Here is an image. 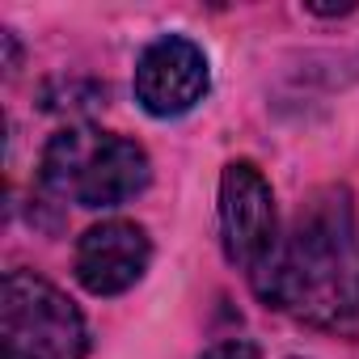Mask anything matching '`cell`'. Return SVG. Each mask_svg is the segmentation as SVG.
I'll return each instance as SVG.
<instances>
[{
    "mask_svg": "<svg viewBox=\"0 0 359 359\" xmlns=\"http://www.w3.org/2000/svg\"><path fill=\"white\" fill-rule=\"evenodd\" d=\"M131 93L148 118H187L212 93V60L191 34H156L135 55Z\"/></svg>",
    "mask_w": 359,
    "mask_h": 359,
    "instance_id": "cell-5",
    "label": "cell"
},
{
    "mask_svg": "<svg viewBox=\"0 0 359 359\" xmlns=\"http://www.w3.org/2000/svg\"><path fill=\"white\" fill-rule=\"evenodd\" d=\"M199 359H262V351H258L250 338H224V342L208 346Z\"/></svg>",
    "mask_w": 359,
    "mask_h": 359,
    "instance_id": "cell-7",
    "label": "cell"
},
{
    "mask_svg": "<svg viewBox=\"0 0 359 359\" xmlns=\"http://www.w3.org/2000/svg\"><path fill=\"white\" fill-rule=\"evenodd\" d=\"M152 187V156L140 140L72 123L39 156V203H76L114 212Z\"/></svg>",
    "mask_w": 359,
    "mask_h": 359,
    "instance_id": "cell-2",
    "label": "cell"
},
{
    "mask_svg": "<svg viewBox=\"0 0 359 359\" xmlns=\"http://www.w3.org/2000/svg\"><path fill=\"white\" fill-rule=\"evenodd\" d=\"M148 266H152V237L144 224H135L127 216L89 224L72 250V275L97 300L131 292L148 275Z\"/></svg>",
    "mask_w": 359,
    "mask_h": 359,
    "instance_id": "cell-6",
    "label": "cell"
},
{
    "mask_svg": "<svg viewBox=\"0 0 359 359\" xmlns=\"http://www.w3.org/2000/svg\"><path fill=\"white\" fill-rule=\"evenodd\" d=\"M216 233H220V250H224V262L258 275L262 262L271 258V250L279 245V208H275V187L271 177L237 156L220 169V187H216Z\"/></svg>",
    "mask_w": 359,
    "mask_h": 359,
    "instance_id": "cell-4",
    "label": "cell"
},
{
    "mask_svg": "<svg viewBox=\"0 0 359 359\" xmlns=\"http://www.w3.org/2000/svg\"><path fill=\"white\" fill-rule=\"evenodd\" d=\"M287 359H304V355H287Z\"/></svg>",
    "mask_w": 359,
    "mask_h": 359,
    "instance_id": "cell-9",
    "label": "cell"
},
{
    "mask_svg": "<svg viewBox=\"0 0 359 359\" xmlns=\"http://www.w3.org/2000/svg\"><path fill=\"white\" fill-rule=\"evenodd\" d=\"M0 39H5V72L13 76V72H18V60H22V47H18V34H13V30H5V34H0Z\"/></svg>",
    "mask_w": 359,
    "mask_h": 359,
    "instance_id": "cell-8",
    "label": "cell"
},
{
    "mask_svg": "<svg viewBox=\"0 0 359 359\" xmlns=\"http://www.w3.org/2000/svg\"><path fill=\"white\" fill-rule=\"evenodd\" d=\"M89 317L39 271H9L0 287V359H85Z\"/></svg>",
    "mask_w": 359,
    "mask_h": 359,
    "instance_id": "cell-3",
    "label": "cell"
},
{
    "mask_svg": "<svg viewBox=\"0 0 359 359\" xmlns=\"http://www.w3.org/2000/svg\"><path fill=\"white\" fill-rule=\"evenodd\" d=\"M254 296L325 334L359 330V208L351 187H317L283 224L279 245L250 275Z\"/></svg>",
    "mask_w": 359,
    "mask_h": 359,
    "instance_id": "cell-1",
    "label": "cell"
}]
</instances>
